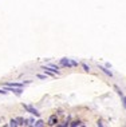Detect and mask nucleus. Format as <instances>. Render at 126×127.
Listing matches in <instances>:
<instances>
[{
  "mask_svg": "<svg viewBox=\"0 0 126 127\" xmlns=\"http://www.w3.org/2000/svg\"><path fill=\"white\" fill-rule=\"evenodd\" d=\"M70 126H73V127H75V126H82V122H81V121H74L73 123H70Z\"/></svg>",
  "mask_w": 126,
  "mask_h": 127,
  "instance_id": "9b49d317",
  "label": "nucleus"
},
{
  "mask_svg": "<svg viewBox=\"0 0 126 127\" xmlns=\"http://www.w3.org/2000/svg\"><path fill=\"white\" fill-rule=\"evenodd\" d=\"M34 126H36V127H42V126H44V122L39 119L38 122H34Z\"/></svg>",
  "mask_w": 126,
  "mask_h": 127,
  "instance_id": "1a4fd4ad",
  "label": "nucleus"
},
{
  "mask_svg": "<svg viewBox=\"0 0 126 127\" xmlns=\"http://www.w3.org/2000/svg\"><path fill=\"white\" fill-rule=\"evenodd\" d=\"M36 76H38L39 79H47V75H40V74H38Z\"/></svg>",
  "mask_w": 126,
  "mask_h": 127,
  "instance_id": "4468645a",
  "label": "nucleus"
},
{
  "mask_svg": "<svg viewBox=\"0 0 126 127\" xmlns=\"http://www.w3.org/2000/svg\"><path fill=\"white\" fill-rule=\"evenodd\" d=\"M43 70H44V74L46 75H48V76H55V72H52L51 70H48V67H43Z\"/></svg>",
  "mask_w": 126,
  "mask_h": 127,
  "instance_id": "0eeeda50",
  "label": "nucleus"
},
{
  "mask_svg": "<svg viewBox=\"0 0 126 127\" xmlns=\"http://www.w3.org/2000/svg\"><path fill=\"white\" fill-rule=\"evenodd\" d=\"M59 64H60V67H66V68H71V67H73V64H71V60H70V59H66V58L60 59Z\"/></svg>",
  "mask_w": 126,
  "mask_h": 127,
  "instance_id": "7ed1b4c3",
  "label": "nucleus"
},
{
  "mask_svg": "<svg viewBox=\"0 0 126 127\" xmlns=\"http://www.w3.org/2000/svg\"><path fill=\"white\" fill-rule=\"evenodd\" d=\"M4 88L7 91H11L16 95H22L23 94V88L22 87H9V86H4Z\"/></svg>",
  "mask_w": 126,
  "mask_h": 127,
  "instance_id": "f257e3e1",
  "label": "nucleus"
},
{
  "mask_svg": "<svg viewBox=\"0 0 126 127\" xmlns=\"http://www.w3.org/2000/svg\"><path fill=\"white\" fill-rule=\"evenodd\" d=\"M122 100H124V106H125V108H126V96H124V95H122Z\"/></svg>",
  "mask_w": 126,
  "mask_h": 127,
  "instance_id": "dca6fc26",
  "label": "nucleus"
},
{
  "mask_svg": "<svg viewBox=\"0 0 126 127\" xmlns=\"http://www.w3.org/2000/svg\"><path fill=\"white\" fill-rule=\"evenodd\" d=\"M23 107H24V110H26V111H28L30 114H32V115L38 116V118H39V116H40V114H39V111H38V110H36V108H34L32 106H28V104H23Z\"/></svg>",
  "mask_w": 126,
  "mask_h": 127,
  "instance_id": "f03ea898",
  "label": "nucleus"
},
{
  "mask_svg": "<svg viewBox=\"0 0 126 127\" xmlns=\"http://www.w3.org/2000/svg\"><path fill=\"white\" fill-rule=\"evenodd\" d=\"M7 92H8V91H7V90H5V88H4V90H0V94H3V95H5V94H7Z\"/></svg>",
  "mask_w": 126,
  "mask_h": 127,
  "instance_id": "f3484780",
  "label": "nucleus"
},
{
  "mask_svg": "<svg viewBox=\"0 0 126 127\" xmlns=\"http://www.w3.org/2000/svg\"><path fill=\"white\" fill-rule=\"evenodd\" d=\"M99 70L102 71V72H105V74H106L107 76H110V78L113 76V72H111V71H109V70H107L106 67H102V66H99Z\"/></svg>",
  "mask_w": 126,
  "mask_h": 127,
  "instance_id": "39448f33",
  "label": "nucleus"
},
{
  "mask_svg": "<svg viewBox=\"0 0 126 127\" xmlns=\"http://www.w3.org/2000/svg\"><path fill=\"white\" fill-rule=\"evenodd\" d=\"M4 86H9V87H23V83H13V82H11V83H4Z\"/></svg>",
  "mask_w": 126,
  "mask_h": 127,
  "instance_id": "6e6552de",
  "label": "nucleus"
},
{
  "mask_svg": "<svg viewBox=\"0 0 126 127\" xmlns=\"http://www.w3.org/2000/svg\"><path fill=\"white\" fill-rule=\"evenodd\" d=\"M47 67H48V70H51L52 72L58 74V70H59V67H58V66H55V64H48Z\"/></svg>",
  "mask_w": 126,
  "mask_h": 127,
  "instance_id": "423d86ee",
  "label": "nucleus"
},
{
  "mask_svg": "<svg viewBox=\"0 0 126 127\" xmlns=\"http://www.w3.org/2000/svg\"><path fill=\"white\" fill-rule=\"evenodd\" d=\"M71 64H73V67H77V66H78V62H75V60H71Z\"/></svg>",
  "mask_w": 126,
  "mask_h": 127,
  "instance_id": "2eb2a0df",
  "label": "nucleus"
},
{
  "mask_svg": "<svg viewBox=\"0 0 126 127\" xmlns=\"http://www.w3.org/2000/svg\"><path fill=\"white\" fill-rule=\"evenodd\" d=\"M16 121H18V125H19V126H23V125H24V118H18Z\"/></svg>",
  "mask_w": 126,
  "mask_h": 127,
  "instance_id": "f8f14e48",
  "label": "nucleus"
},
{
  "mask_svg": "<svg viewBox=\"0 0 126 127\" xmlns=\"http://www.w3.org/2000/svg\"><path fill=\"white\" fill-rule=\"evenodd\" d=\"M9 126H12V127L19 126V125H18V121H16V119H11V121H9Z\"/></svg>",
  "mask_w": 126,
  "mask_h": 127,
  "instance_id": "9d476101",
  "label": "nucleus"
},
{
  "mask_svg": "<svg viewBox=\"0 0 126 127\" xmlns=\"http://www.w3.org/2000/svg\"><path fill=\"white\" fill-rule=\"evenodd\" d=\"M82 67H83V70L86 71V72H88V71H90V67H88L86 63H82Z\"/></svg>",
  "mask_w": 126,
  "mask_h": 127,
  "instance_id": "ddd939ff",
  "label": "nucleus"
},
{
  "mask_svg": "<svg viewBox=\"0 0 126 127\" xmlns=\"http://www.w3.org/2000/svg\"><path fill=\"white\" fill-rule=\"evenodd\" d=\"M56 123H58V116L56 115H51L48 118V125L50 126H56Z\"/></svg>",
  "mask_w": 126,
  "mask_h": 127,
  "instance_id": "20e7f679",
  "label": "nucleus"
}]
</instances>
